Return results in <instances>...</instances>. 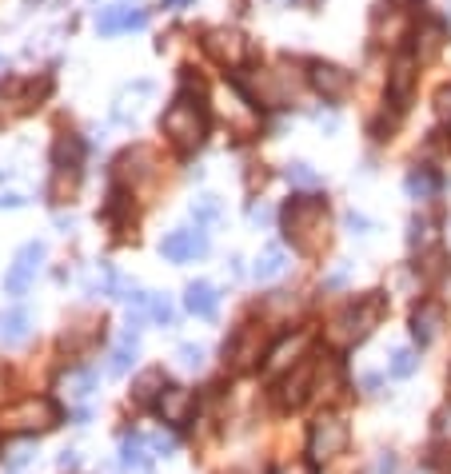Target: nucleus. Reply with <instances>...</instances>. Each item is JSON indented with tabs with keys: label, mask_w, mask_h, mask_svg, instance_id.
Segmentation results:
<instances>
[{
	"label": "nucleus",
	"mask_w": 451,
	"mask_h": 474,
	"mask_svg": "<svg viewBox=\"0 0 451 474\" xmlns=\"http://www.w3.org/2000/svg\"><path fill=\"white\" fill-rule=\"evenodd\" d=\"M312 387H316V359H299L292 375L279 382V402L284 407H304Z\"/></svg>",
	"instance_id": "1a4fd4ad"
},
{
	"label": "nucleus",
	"mask_w": 451,
	"mask_h": 474,
	"mask_svg": "<svg viewBox=\"0 0 451 474\" xmlns=\"http://www.w3.org/2000/svg\"><path fill=\"white\" fill-rule=\"evenodd\" d=\"M284 227L299 251H319L328 239V208L319 199H292L284 208Z\"/></svg>",
	"instance_id": "f03ea898"
},
{
	"label": "nucleus",
	"mask_w": 451,
	"mask_h": 474,
	"mask_svg": "<svg viewBox=\"0 0 451 474\" xmlns=\"http://www.w3.org/2000/svg\"><path fill=\"white\" fill-rule=\"evenodd\" d=\"M248 219H252V224H272V208H268V204H252V208H248Z\"/></svg>",
	"instance_id": "c9c22d12"
},
{
	"label": "nucleus",
	"mask_w": 451,
	"mask_h": 474,
	"mask_svg": "<svg viewBox=\"0 0 451 474\" xmlns=\"http://www.w3.org/2000/svg\"><path fill=\"white\" fill-rule=\"evenodd\" d=\"M28 335H33V315H28L25 307L0 311V343H5V347H20Z\"/></svg>",
	"instance_id": "2eb2a0df"
},
{
	"label": "nucleus",
	"mask_w": 451,
	"mask_h": 474,
	"mask_svg": "<svg viewBox=\"0 0 451 474\" xmlns=\"http://www.w3.org/2000/svg\"><path fill=\"white\" fill-rule=\"evenodd\" d=\"M180 367H188V371L204 367V347H200V343H184V347H180Z\"/></svg>",
	"instance_id": "2f4dec72"
},
{
	"label": "nucleus",
	"mask_w": 451,
	"mask_h": 474,
	"mask_svg": "<svg viewBox=\"0 0 451 474\" xmlns=\"http://www.w3.org/2000/svg\"><path fill=\"white\" fill-rule=\"evenodd\" d=\"M436 116H439V124H451V84H444L436 92Z\"/></svg>",
	"instance_id": "72a5a7b5"
},
{
	"label": "nucleus",
	"mask_w": 451,
	"mask_h": 474,
	"mask_svg": "<svg viewBox=\"0 0 451 474\" xmlns=\"http://www.w3.org/2000/svg\"><path fill=\"white\" fill-rule=\"evenodd\" d=\"M368 227H372V224H368L364 216H356V211H348V231H352V236H368Z\"/></svg>",
	"instance_id": "4c0bfd02"
},
{
	"label": "nucleus",
	"mask_w": 451,
	"mask_h": 474,
	"mask_svg": "<svg viewBox=\"0 0 451 474\" xmlns=\"http://www.w3.org/2000/svg\"><path fill=\"white\" fill-rule=\"evenodd\" d=\"M412 80H416V73H412V60H396L392 80H387V92H392L396 104H404V100H407V92H412Z\"/></svg>",
	"instance_id": "5701e85b"
},
{
	"label": "nucleus",
	"mask_w": 451,
	"mask_h": 474,
	"mask_svg": "<svg viewBox=\"0 0 451 474\" xmlns=\"http://www.w3.org/2000/svg\"><path fill=\"white\" fill-rule=\"evenodd\" d=\"M399 470V459L392 455V450H384V455L376 459V467H372V474H396Z\"/></svg>",
	"instance_id": "f704fd0d"
},
{
	"label": "nucleus",
	"mask_w": 451,
	"mask_h": 474,
	"mask_svg": "<svg viewBox=\"0 0 451 474\" xmlns=\"http://www.w3.org/2000/svg\"><path fill=\"white\" fill-rule=\"evenodd\" d=\"M404 184H407V191H412V196H432V191H436L432 171H412V176H407Z\"/></svg>",
	"instance_id": "c756f323"
},
{
	"label": "nucleus",
	"mask_w": 451,
	"mask_h": 474,
	"mask_svg": "<svg viewBox=\"0 0 451 474\" xmlns=\"http://www.w3.org/2000/svg\"><path fill=\"white\" fill-rule=\"evenodd\" d=\"M136 351H140V335H136V327H128L124 335H120V343L113 347V359H108V375H124V371L136 363Z\"/></svg>",
	"instance_id": "6ab92c4d"
},
{
	"label": "nucleus",
	"mask_w": 451,
	"mask_h": 474,
	"mask_svg": "<svg viewBox=\"0 0 451 474\" xmlns=\"http://www.w3.org/2000/svg\"><path fill=\"white\" fill-rule=\"evenodd\" d=\"M148 96H152V84H148V80H140V84H132V88H124V92L116 96L113 116L120 120V124H132V120H140V108H144Z\"/></svg>",
	"instance_id": "f3484780"
},
{
	"label": "nucleus",
	"mask_w": 451,
	"mask_h": 474,
	"mask_svg": "<svg viewBox=\"0 0 451 474\" xmlns=\"http://www.w3.org/2000/svg\"><path fill=\"white\" fill-rule=\"evenodd\" d=\"M40 259H44V244L40 239H33V244H25L16 251V259H13V267H8V276H5V291L8 295H25V287L36 279V271H40Z\"/></svg>",
	"instance_id": "6e6552de"
},
{
	"label": "nucleus",
	"mask_w": 451,
	"mask_h": 474,
	"mask_svg": "<svg viewBox=\"0 0 451 474\" xmlns=\"http://www.w3.org/2000/svg\"><path fill=\"white\" fill-rule=\"evenodd\" d=\"M379 319H384V295H379V291H372V295L356 299V304L344 311L339 327H344V339H348V343H364V339L379 327Z\"/></svg>",
	"instance_id": "20e7f679"
},
{
	"label": "nucleus",
	"mask_w": 451,
	"mask_h": 474,
	"mask_svg": "<svg viewBox=\"0 0 451 474\" xmlns=\"http://www.w3.org/2000/svg\"><path fill=\"white\" fill-rule=\"evenodd\" d=\"M204 48L220 60V64H240L248 53V40L240 33H232V28H212V33L204 36Z\"/></svg>",
	"instance_id": "ddd939ff"
},
{
	"label": "nucleus",
	"mask_w": 451,
	"mask_h": 474,
	"mask_svg": "<svg viewBox=\"0 0 451 474\" xmlns=\"http://www.w3.org/2000/svg\"><path fill=\"white\" fill-rule=\"evenodd\" d=\"M33 459H36V442H28V439H25V442H13V447L0 450V462H5L8 470H25Z\"/></svg>",
	"instance_id": "b1692460"
},
{
	"label": "nucleus",
	"mask_w": 451,
	"mask_h": 474,
	"mask_svg": "<svg viewBox=\"0 0 451 474\" xmlns=\"http://www.w3.org/2000/svg\"><path fill=\"white\" fill-rule=\"evenodd\" d=\"M184 307L192 311L196 319H212L216 307H220V295L212 284H204V279H192V284L184 287Z\"/></svg>",
	"instance_id": "dca6fc26"
},
{
	"label": "nucleus",
	"mask_w": 451,
	"mask_h": 474,
	"mask_svg": "<svg viewBox=\"0 0 451 474\" xmlns=\"http://www.w3.org/2000/svg\"><path fill=\"white\" fill-rule=\"evenodd\" d=\"M436 430H439V439H451V402L436 415Z\"/></svg>",
	"instance_id": "e433bc0d"
},
{
	"label": "nucleus",
	"mask_w": 451,
	"mask_h": 474,
	"mask_svg": "<svg viewBox=\"0 0 451 474\" xmlns=\"http://www.w3.org/2000/svg\"><path fill=\"white\" fill-rule=\"evenodd\" d=\"M148 319L160 323V327H172L176 323V304L168 295H148Z\"/></svg>",
	"instance_id": "a878e982"
},
{
	"label": "nucleus",
	"mask_w": 451,
	"mask_h": 474,
	"mask_svg": "<svg viewBox=\"0 0 451 474\" xmlns=\"http://www.w3.org/2000/svg\"><path fill=\"white\" fill-rule=\"evenodd\" d=\"M160 256L172 259V264H184V259H200L208 256V231L204 227H176L164 236V244H160Z\"/></svg>",
	"instance_id": "0eeeda50"
},
{
	"label": "nucleus",
	"mask_w": 451,
	"mask_h": 474,
	"mask_svg": "<svg viewBox=\"0 0 451 474\" xmlns=\"http://www.w3.org/2000/svg\"><path fill=\"white\" fill-rule=\"evenodd\" d=\"M60 422V407L53 399H44V395H28V399H20L16 407H8V411H0V427L5 430H16V435H33V430H53Z\"/></svg>",
	"instance_id": "7ed1b4c3"
},
{
	"label": "nucleus",
	"mask_w": 451,
	"mask_h": 474,
	"mask_svg": "<svg viewBox=\"0 0 451 474\" xmlns=\"http://www.w3.org/2000/svg\"><path fill=\"white\" fill-rule=\"evenodd\" d=\"M344 450H348V422L336 415L316 419L312 439H308V455L316 462H332L336 455H344Z\"/></svg>",
	"instance_id": "423d86ee"
},
{
	"label": "nucleus",
	"mask_w": 451,
	"mask_h": 474,
	"mask_svg": "<svg viewBox=\"0 0 451 474\" xmlns=\"http://www.w3.org/2000/svg\"><path fill=\"white\" fill-rule=\"evenodd\" d=\"M93 387H96V375L93 371H68L64 379H60V391H64L73 402H80V399H88L93 395Z\"/></svg>",
	"instance_id": "412c9836"
},
{
	"label": "nucleus",
	"mask_w": 451,
	"mask_h": 474,
	"mask_svg": "<svg viewBox=\"0 0 451 474\" xmlns=\"http://www.w3.org/2000/svg\"><path fill=\"white\" fill-rule=\"evenodd\" d=\"M228 359H236V367H248L256 355H260V339H252V331H240V335L224 347Z\"/></svg>",
	"instance_id": "4be33fe9"
},
{
	"label": "nucleus",
	"mask_w": 451,
	"mask_h": 474,
	"mask_svg": "<svg viewBox=\"0 0 451 474\" xmlns=\"http://www.w3.org/2000/svg\"><path fill=\"white\" fill-rule=\"evenodd\" d=\"M444 331V307L439 304H419L416 315H412V339L419 343V347H427V343H436V335Z\"/></svg>",
	"instance_id": "4468645a"
},
{
	"label": "nucleus",
	"mask_w": 451,
	"mask_h": 474,
	"mask_svg": "<svg viewBox=\"0 0 451 474\" xmlns=\"http://www.w3.org/2000/svg\"><path fill=\"white\" fill-rule=\"evenodd\" d=\"M416 367H419V355L416 351H407V347H399L392 363H387V375L392 379H407V375H416Z\"/></svg>",
	"instance_id": "bb28decb"
},
{
	"label": "nucleus",
	"mask_w": 451,
	"mask_h": 474,
	"mask_svg": "<svg viewBox=\"0 0 451 474\" xmlns=\"http://www.w3.org/2000/svg\"><path fill=\"white\" fill-rule=\"evenodd\" d=\"M216 216H220L216 196H200L196 204H192V219H196V224H208V219H216Z\"/></svg>",
	"instance_id": "7c9ffc66"
},
{
	"label": "nucleus",
	"mask_w": 451,
	"mask_h": 474,
	"mask_svg": "<svg viewBox=\"0 0 451 474\" xmlns=\"http://www.w3.org/2000/svg\"><path fill=\"white\" fill-rule=\"evenodd\" d=\"M0 395H5V379H0Z\"/></svg>",
	"instance_id": "37998d69"
},
{
	"label": "nucleus",
	"mask_w": 451,
	"mask_h": 474,
	"mask_svg": "<svg viewBox=\"0 0 451 474\" xmlns=\"http://www.w3.org/2000/svg\"><path fill=\"white\" fill-rule=\"evenodd\" d=\"M80 467V455L76 450H64V455H60V470H76Z\"/></svg>",
	"instance_id": "ea45409f"
},
{
	"label": "nucleus",
	"mask_w": 451,
	"mask_h": 474,
	"mask_svg": "<svg viewBox=\"0 0 451 474\" xmlns=\"http://www.w3.org/2000/svg\"><path fill=\"white\" fill-rule=\"evenodd\" d=\"M156 411H160V419L164 422L184 427V422L192 419V411H196V395L188 387H164L160 391V399H156Z\"/></svg>",
	"instance_id": "9d476101"
},
{
	"label": "nucleus",
	"mask_w": 451,
	"mask_h": 474,
	"mask_svg": "<svg viewBox=\"0 0 451 474\" xmlns=\"http://www.w3.org/2000/svg\"><path fill=\"white\" fill-rule=\"evenodd\" d=\"M284 267H288V259H284V247L268 244L264 251H260V259H256L252 276L260 279V284H272V279H279V276H284Z\"/></svg>",
	"instance_id": "aec40b11"
},
{
	"label": "nucleus",
	"mask_w": 451,
	"mask_h": 474,
	"mask_svg": "<svg viewBox=\"0 0 451 474\" xmlns=\"http://www.w3.org/2000/svg\"><path fill=\"white\" fill-rule=\"evenodd\" d=\"M148 450H156V455H172L176 450V439L172 435H164V430H156V435H148Z\"/></svg>",
	"instance_id": "473e14b6"
},
{
	"label": "nucleus",
	"mask_w": 451,
	"mask_h": 474,
	"mask_svg": "<svg viewBox=\"0 0 451 474\" xmlns=\"http://www.w3.org/2000/svg\"><path fill=\"white\" fill-rule=\"evenodd\" d=\"M0 208H25V196H0Z\"/></svg>",
	"instance_id": "a19ab883"
},
{
	"label": "nucleus",
	"mask_w": 451,
	"mask_h": 474,
	"mask_svg": "<svg viewBox=\"0 0 451 474\" xmlns=\"http://www.w3.org/2000/svg\"><path fill=\"white\" fill-rule=\"evenodd\" d=\"M164 5H168V8H172V5H188V0H164Z\"/></svg>",
	"instance_id": "79ce46f5"
},
{
	"label": "nucleus",
	"mask_w": 451,
	"mask_h": 474,
	"mask_svg": "<svg viewBox=\"0 0 451 474\" xmlns=\"http://www.w3.org/2000/svg\"><path fill=\"white\" fill-rule=\"evenodd\" d=\"M312 84L324 100H344L348 92H352V73L339 68V64H324V60H316L312 64Z\"/></svg>",
	"instance_id": "9b49d317"
},
{
	"label": "nucleus",
	"mask_w": 451,
	"mask_h": 474,
	"mask_svg": "<svg viewBox=\"0 0 451 474\" xmlns=\"http://www.w3.org/2000/svg\"><path fill=\"white\" fill-rule=\"evenodd\" d=\"M427 231H432L427 219H412V244H427Z\"/></svg>",
	"instance_id": "58836bf2"
},
{
	"label": "nucleus",
	"mask_w": 451,
	"mask_h": 474,
	"mask_svg": "<svg viewBox=\"0 0 451 474\" xmlns=\"http://www.w3.org/2000/svg\"><path fill=\"white\" fill-rule=\"evenodd\" d=\"M80 156H84V144L76 136H60L56 140V152H53V164H56V184H53V196L64 199L73 196L76 184H80Z\"/></svg>",
	"instance_id": "39448f33"
},
{
	"label": "nucleus",
	"mask_w": 451,
	"mask_h": 474,
	"mask_svg": "<svg viewBox=\"0 0 451 474\" xmlns=\"http://www.w3.org/2000/svg\"><path fill=\"white\" fill-rule=\"evenodd\" d=\"M160 391H164V371L160 367H152V371H144V375L136 379V387H132V395H136V402H148V399H160Z\"/></svg>",
	"instance_id": "393cba45"
},
{
	"label": "nucleus",
	"mask_w": 451,
	"mask_h": 474,
	"mask_svg": "<svg viewBox=\"0 0 451 474\" xmlns=\"http://www.w3.org/2000/svg\"><path fill=\"white\" fill-rule=\"evenodd\" d=\"M120 470L128 474H152V455H148V442L128 435L120 442Z\"/></svg>",
	"instance_id": "a211bd4d"
},
{
	"label": "nucleus",
	"mask_w": 451,
	"mask_h": 474,
	"mask_svg": "<svg viewBox=\"0 0 451 474\" xmlns=\"http://www.w3.org/2000/svg\"><path fill=\"white\" fill-rule=\"evenodd\" d=\"M288 184L292 188H319V171L308 164H292L288 168Z\"/></svg>",
	"instance_id": "c85d7f7f"
},
{
	"label": "nucleus",
	"mask_w": 451,
	"mask_h": 474,
	"mask_svg": "<svg viewBox=\"0 0 451 474\" xmlns=\"http://www.w3.org/2000/svg\"><path fill=\"white\" fill-rule=\"evenodd\" d=\"M160 128H164V136L172 140L176 148H184V152H192V148L204 144L208 136V112L200 100H192L188 92H180L172 104H168L164 120H160Z\"/></svg>",
	"instance_id": "f257e3e1"
},
{
	"label": "nucleus",
	"mask_w": 451,
	"mask_h": 474,
	"mask_svg": "<svg viewBox=\"0 0 451 474\" xmlns=\"http://www.w3.org/2000/svg\"><path fill=\"white\" fill-rule=\"evenodd\" d=\"M419 40H424V44H419V56L432 60L439 48H444V24H436V20H432V24H427L424 33H419Z\"/></svg>",
	"instance_id": "cd10ccee"
},
{
	"label": "nucleus",
	"mask_w": 451,
	"mask_h": 474,
	"mask_svg": "<svg viewBox=\"0 0 451 474\" xmlns=\"http://www.w3.org/2000/svg\"><path fill=\"white\" fill-rule=\"evenodd\" d=\"M148 24V13L144 8H128V5H108L96 13V28L104 36H116V33H128V28H144Z\"/></svg>",
	"instance_id": "f8f14e48"
}]
</instances>
